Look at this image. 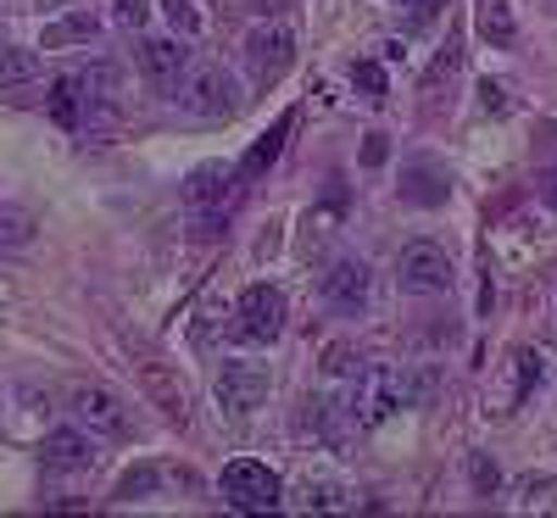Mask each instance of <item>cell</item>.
<instances>
[{
  "label": "cell",
  "instance_id": "1",
  "mask_svg": "<svg viewBox=\"0 0 557 518\" xmlns=\"http://www.w3.org/2000/svg\"><path fill=\"white\" fill-rule=\"evenodd\" d=\"M168 89H173V101L190 112V118H235L246 107L235 73L218 67V62H190Z\"/></svg>",
  "mask_w": 557,
  "mask_h": 518
},
{
  "label": "cell",
  "instance_id": "2",
  "mask_svg": "<svg viewBox=\"0 0 557 518\" xmlns=\"http://www.w3.org/2000/svg\"><path fill=\"white\" fill-rule=\"evenodd\" d=\"M218 491H223V502H228V507H240V513H273L278 502H285V480H278L268 462H257V457H235V462H223Z\"/></svg>",
  "mask_w": 557,
  "mask_h": 518
},
{
  "label": "cell",
  "instance_id": "3",
  "mask_svg": "<svg viewBox=\"0 0 557 518\" xmlns=\"http://www.w3.org/2000/svg\"><path fill=\"white\" fill-rule=\"evenodd\" d=\"M341 412H346V423H357V430H374V423H385L391 412H401L396 368H357Z\"/></svg>",
  "mask_w": 557,
  "mask_h": 518
},
{
  "label": "cell",
  "instance_id": "4",
  "mask_svg": "<svg viewBox=\"0 0 557 518\" xmlns=\"http://www.w3.org/2000/svg\"><path fill=\"white\" fill-rule=\"evenodd\" d=\"M228 335H235L240 346H273L278 335H285V296H278L273 285H251L235 307Z\"/></svg>",
  "mask_w": 557,
  "mask_h": 518
},
{
  "label": "cell",
  "instance_id": "5",
  "mask_svg": "<svg viewBox=\"0 0 557 518\" xmlns=\"http://www.w3.org/2000/svg\"><path fill=\"white\" fill-rule=\"evenodd\" d=\"M240 57H246V73L251 84H273V78H285V67L296 62V34L285 23H257L240 45Z\"/></svg>",
  "mask_w": 557,
  "mask_h": 518
},
{
  "label": "cell",
  "instance_id": "6",
  "mask_svg": "<svg viewBox=\"0 0 557 518\" xmlns=\"http://www.w3.org/2000/svg\"><path fill=\"white\" fill-rule=\"evenodd\" d=\"M451 279H457V268H451V257L441 246H430V240L401 246V257H396V285L401 291H412V296H446Z\"/></svg>",
  "mask_w": 557,
  "mask_h": 518
},
{
  "label": "cell",
  "instance_id": "7",
  "mask_svg": "<svg viewBox=\"0 0 557 518\" xmlns=\"http://www.w3.org/2000/svg\"><path fill=\"white\" fill-rule=\"evenodd\" d=\"M73 423H84L89 435H101V441H128V402L117 391H101V385H78L73 391Z\"/></svg>",
  "mask_w": 557,
  "mask_h": 518
},
{
  "label": "cell",
  "instance_id": "8",
  "mask_svg": "<svg viewBox=\"0 0 557 518\" xmlns=\"http://www.w3.org/2000/svg\"><path fill=\"white\" fill-rule=\"evenodd\" d=\"M268 385L273 380H268L262 362H223V373H218V407L246 418V412H257L268 402Z\"/></svg>",
  "mask_w": 557,
  "mask_h": 518
},
{
  "label": "cell",
  "instance_id": "9",
  "mask_svg": "<svg viewBox=\"0 0 557 518\" xmlns=\"http://www.w3.org/2000/svg\"><path fill=\"white\" fill-rule=\"evenodd\" d=\"M368 296H374V273H368L362 257L330 262V273H323V301H330L335 312H362Z\"/></svg>",
  "mask_w": 557,
  "mask_h": 518
},
{
  "label": "cell",
  "instance_id": "10",
  "mask_svg": "<svg viewBox=\"0 0 557 518\" xmlns=\"http://www.w3.org/2000/svg\"><path fill=\"white\" fill-rule=\"evenodd\" d=\"M39 457L51 468H67V474H84V468L101 462V435H89L84 423H73V430H51L39 441Z\"/></svg>",
  "mask_w": 557,
  "mask_h": 518
},
{
  "label": "cell",
  "instance_id": "11",
  "mask_svg": "<svg viewBox=\"0 0 557 518\" xmlns=\"http://www.w3.org/2000/svg\"><path fill=\"white\" fill-rule=\"evenodd\" d=\"M190 62H196V57H190V39H178V34H168V39H146V45H139V67H146L157 84H173Z\"/></svg>",
  "mask_w": 557,
  "mask_h": 518
},
{
  "label": "cell",
  "instance_id": "12",
  "mask_svg": "<svg viewBox=\"0 0 557 518\" xmlns=\"http://www.w3.org/2000/svg\"><path fill=\"white\" fill-rule=\"evenodd\" d=\"M96 34H101V17L89 12V7H73V12H62L57 23H45L39 51H67V45H89Z\"/></svg>",
  "mask_w": 557,
  "mask_h": 518
},
{
  "label": "cell",
  "instance_id": "13",
  "mask_svg": "<svg viewBox=\"0 0 557 518\" xmlns=\"http://www.w3.org/2000/svg\"><path fill=\"white\" fill-rule=\"evenodd\" d=\"M45 112H51L57 128H78L84 123V78L78 73H62L51 89H45Z\"/></svg>",
  "mask_w": 557,
  "mask_h": 518
},
{
  "label": "cell",
  "instance_id": "14",
  "mask_svg": "<svg viewBox=\"0 0 557 518\" xmlns=\"http://www.w3.org/2000/svg\"><path fill=\"white\" fill-rule=\"evenodd\" d=\"M446 190H451V184H446V173H435V168H424V162L401 173V196H407V201L441 207V201H446Z\"/></svg>",
  "mask_w": 557,
  "mask_h": 518
},
{
  "label": "cell",
  "instance_id": "15",
  "mask_svg": "<svg viewBox=\"0 0 557 518\" xmlns=\"http://www.w3.org/2000/svg\"><path fill=\"white\" fill-rule=\"evenodd\" d=\"M39 78V57L34 51H17V45H0V96L7 89H23Z\"/></svg>",
  "mask_w": 557,
  "mask_h": 518
},
{
  "label": "cell",
  "instance_id": "16",
  "mask_svg": "<svg viewBox=\"0 0 557 518\" xmlns=\"http://www.w3.org/2000/svg\"><path fill=\"white\" fill-rule=\"evenodd\" d=\"M351 507V491L341 480H307L301 485V513H346Z\"/></svg>",
  "mask_w": 557,
  "mask_h": 518
},
{
  "label": "cell",
  "instance_id": "17",
  "mask_svg": "<svg viewBox=\"0 0 557 518\" xmlns=\"http://www.w3.org/2000/svg\"><path fill=\"white\" fill-rule=\"evenodd\" d=\"M162 480H168V474H162L157 462H134L128 474L117 480V491H112V496H117V502H146V496H157V491H162Z\"/></svg>",
  "mask_w": 557,
  "mask_h": 518
},
{
  "label": "cell",
  "instance_id": "18",
  "mask_svg": "<svg viewBox=\"0 0 557 518\" xmlns=\"http://www.w3.org/2000/svg\"><path fill=\"white\" fill-rule=\"evenodd\" d=\"M474 23H480V34L491 45H513V12H507V0H480Z\"/></svg>",
  "mask_w": 557,
  "mask_h": 518
},
{
  "label": "cell",
  "instance_id": "19",
  "mask_svg": "<svg viewBox=\"0 0 557 518\" xmlns=\"http://www.w3.org/2000/svg\"><path fill=\"white\" fill-rule=\"evenodd\" d=\"M435 368H396V391H401V407H424L435 396Z\"/></svg>",
  "mask_w": 557,
  "mask_h": 518
},
{
  "label": "cell",
  "instance_id": "20",
  "mask_svg": "<svg viewBox=\"0 0 557 518\" xmlns=\"http://www.w3.org/2000/svg\"><path fill=\"white\" fill-rule=\"evenodd\" d=\"M162 17H168V28H173L178 39H196V34L207 28V17H201L196 0H162Z\"/></svg>",
  "mask_w": 557,
  "mask_h": 518
},
{
  "label": "cell",
  "instance_id": "21",
  "mask_svg": "<svg viewBox=\"0 0 557 518\" xmlns=\"http://www.w3.org/2000/svg\"><path fill=\"white\" fill-rule=\"evenodd\" d=\"M285 134H290V118H278L262 139H257V146H251V157H246V173H262L273 157H278V146H285Z\"/></svg>",
  "mask_w": 557,
  "mask_h": 518
},
{
  "label": "cell",
  "instance_id": "22",
  "mask_svg": "<svg viewBox=\"0 0 557 518\" xmlns=\"http://www.w3.org/2000/svg\"><path fill=\"white\" fill-rule=\"evenodd\" d=\"M351 84L362 89V101H374V107L385 101V67L380 62H357L351 67Z\"/></svg>",
  "mask_w": 557,
  "mask_h": 518
},
{
  "label": "cell",
  "instance_id": "23",
  "mask_svg": "<svg viewBox=\"0 0 557 518\" xmlns=\"http://www.w3.org/2000/svg\"><path fill=\"white\" fill-rule=\"evenodd\" d=\"M146 17H151V0H117V23L123 28H146Z\"/></svg>",
  "mask_w": 557,
  "mask_h": 518
},
{
  "label": "cell",
  "instance_id": "24",
  "mask_svg": "<svg viewBox=\"0 0 557 518\" xmlns=\"http://www.w3.org/2000/svg\"><path fill=\"white\" fill-rule=\"evenodd\" d=\"M469 468H474V491H480V496H491V491L502 485V474H496V462H485V457H474Z\"/></svg>",
  "mask_w": 557,
  "mask_h": 518
},
{
  "label": "cell",
  "instance_id": "25",
  "mask_svg": "<svg viewBox=\"0 0 557 518\" xmlns=\"http://www.w3.org/2000/svg\"><path fill=\"white\" fill-rule=\"evenodd\" d=\"M0 246H28V223L23 218H0Z\"/></svg>",
  "mask_w": 557,
  "mask_h": 518
},
{
  "label": "cell",
  "instance_id": "26",
  "mask_svg": "<svg viewBox=\"0 0 557 518\" xmlns=\"http://www.w3.org/2000/svg\"><path fill=\"white\" fill-rule=\"evenodd\" d=\"M480 107H485V112H502V107H507V89H502V84H480Z\"/></svg>",
  "mask_w": 557,
  "mask_h": 518
},
{
  "label": "cell",
  "instance_id": "27",
  "mask_svg": "<svg viewBox=\"0 0 557 518\" xmlns=\"http://www.w3.org/2000/svg\"><path fill=\"white\" fill-rule=\"evenodd\" d=\"M446 0H412V23H435Z\"/></svg>",
  "mask_w": 557,
  "mask_h": 518
},
{
  "label": "cell",
  "instance_id": "28",
  "mask_svg": "<svg viewBox=\"0 0 557 518\" xmlns=\"http://www.w3.org/2000/svg\"><path fill=\"white\" fill-rule=\"evenodd\" d=\"M330 373H351V346H330V362H323Z\"/></svg>",
  "mask_w": 557,
  "mask_h": 518
},
{
  "label": "cell",
  "instance_id": "29",
  "mask_svg": "<svg viewBox=\"0 0 557 518\" xmlns=\"http://www.w3.org/2000/svg\"><path fill=\"white\" fill-rule=\"evenodd\" d=\"M362 162L374 168V162H385V134H368V146H362Z\"/></svg>",
  "mask_w": 557,
  "mask_h": 518
},
{
  "label": "cell",
  "instance_id": "30",
  "mask_svg": "<svg viewBox=\"0 0 557 518\" xmlns=\"http://www.w3.org/2000/svg\"><path fill=\"white\" fill-rule=\"evenodd\" d=\"M546 201H552V207H557V173H552V178H546Z\"/></svg>",
  "mask_w": 557,
  "mask_h": 518
}]
</instances>
